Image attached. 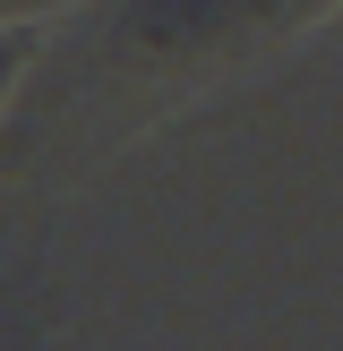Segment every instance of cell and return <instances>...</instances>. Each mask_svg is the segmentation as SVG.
<instances>
[{
	"instance_id": "1",
	"label": "cell",
	"mask_w": 343,
	"mask_h": 351,
	"mask_svg": "<svg viewBox=\"0 0 343 351\" xmlns=\"http://www.w3.org/2000/svg\"><path fill=\"white\" fill-rule=\"evenodd\" d=\"M51 9H69V0H0V26H17V17H51Z\"/></svg>"
}]
</instances>
